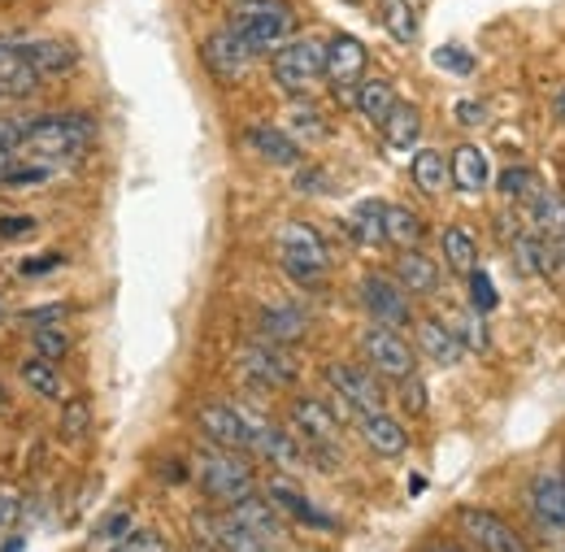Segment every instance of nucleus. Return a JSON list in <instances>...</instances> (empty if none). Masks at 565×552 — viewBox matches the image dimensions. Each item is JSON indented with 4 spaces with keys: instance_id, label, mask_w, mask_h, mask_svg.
Returning <instances> with one entry per match:
<instances>
[{
    "instance_id": "obj_1",
    "label": "nucleus",
    "mask_w": 565,
    "mask_h": 552,
    "mask_svg": "<svg viewBox=\"0 0 565 552\" xmlns=\"http://www.w3.org/2000/svg\"><path fill=\"white\" fill-rule=\"evenodd\" d=\"M96 139V118H87V114H44V118H31V127H26V139H22V157H31V161H53V166H62V161H74L87 144Z\"/></svg>"
},
{
    "instance_id": "obj_2",
    "label": "nucleus",
    "mask_w": 565,
    "mask_h": 552,
    "mask_svg": "<svg viewBox=\"0 0 565 552\" xmlns=\"http://www.w3.org/2000/svg\"><path fill=\"white\" fill-rule=\"evenodd\" d=\"M226 26L253 49V57H275L296 35V13L282 0H239L226 18Z\"/></svg>"
},
{
    "instance_id": "obj_3",
    "label": "nucleus",
    "mask_w": 565,
    "mask_h": 552,
    "mask_svg": "<svg viewBox=\"0 0 565 552\" xmlns=\"http://www.w3.org/2000/svg\"><path fill=\"white\" fill-rule=\"evenodd\" d=\"M196 484H201V491L210 496L213 505L231 509V505H239L244 496L257 491V475H253V466H248L239 453L210 444V448L196 457Z\"/></svg>"
},
{
    "instance_id": "obj_4",
    "label": "nucleus",
    "mask_w": 565,
    "mask_h": 552,
    "mask_svg": "<svg viewBox=\"0 0 565 552\" xmlns=\"http://www.w3.org/2000/svg\"><path fill=\"white\" fill-rule=\"evenodd\" d=\"M279 262L300 287H322V278L331 270V248L318 235V226L309 222H287L279 226Z\"/></svg>"
},
{
    "instance_id": "obj_5",
    "label": "nucleus",
    "mask_w": 565,
    "mask_h": 552,
    "mask_svg": "<svg viewBox=\"0 0 565 552\" xmlns=\"http://www.w3.org/2000/svg\"><path fill=\"white\" fill-rule=\"evenodd\" d=\"M4 53L26 62L40 78H66L78 70V44L66 35H0Z\"/></svg>"
},
{
    "instance_id": "obj_6",
    "label": "nucleus",
    "mask_w": 565,
    "mask_h": 552,
    "mask_svg": "<svg viewBox=\"0 0 565 552\" xmlns=\"http://www.w3.org/2000/svg\"><path fill=\"white\" fill-rule=\"evenodd\" d=\"M361 357H365V365L379 374V379H409L414 374V365H418V348H409V340L396 331V327H379V322H370L365 331H361Z\"/></svg>"
},
{
    "instance_id": "obj_7",
    "label": "nucleus",
    "mask_w": 565,
    "mask_h": 552,
    "mask_svg": "<svg viewBox=\"0 0 565 552\" xmlns=\"http://www.w3.org/2000/svg\"><path fill=\"white\" fill-rule=\"evenodd\" d=\"M270 74L282 92L291 96H305L313 83L327 78V66H322V44L318 40H287L279 53L270 57Z\"/></svg>"
},
{
    "instance_id": "obj_8",
    "label": "nucleus",
    "mask_w": 565,
    "mask_h": 552,
    "mask_svg": "<svg viewBox=\"0 0 565 552\" xmlns=\"http://www.w3.org/2000/svg\"><path fill=\"white\" fill-rule=\"evenodd\" d=\"M356 296H361V309L370 314V322H379V327H396V331H405V327L414 322L409 291H405L392 275H379V270L361 275Z\"/></svg>"
},
{
    "instance_id": "obj_9",
    "label": "nucleus",
    "mask_w": 565,
    "mask_h": 552,
    "mask_svg": "<svg viewBox=\"0 0 565 552\" xmlns=\"http://www.w3.org/2000/svg\"><path fill=\"white\" fill-rule=\"evenodd\" d=\"M322 66H327V83L335 87V96H344L353 105L356 83L365 78V66H370V49L356 35H349V31H335L322 44Z\"/></svg>"
},
{
    "instance_id": "obj_10",
    "label": "nucleus",
    "mask_w": 565,
    "mask_h": 552,
    "mask_svg": "<svg viewBox=\"0 0 565 552\" xmlns=\"http://www.w3.org/2000/svg\"><path fill=\"white\" fill-rule=\"evenodd\" d=\"M287 426L309 444V453H340V417L318 396H296L287 410Z\"/></svg>"
},
{
    "instance_id": "obj_11",
    "label": "nucleus",
    "mask_w": 565,
    "mask_h": 552,
    "mask_svg": "<svg viewBox=\"0 0 565 552\" xmlns=\"http://www.w3.org/2000/svg\"><path fill=\"white\" fill-rule=\"evenodd\" d=\"M327 383H331V392L344 401V410H353L356 417L383 410V401H387L379 374H374V370H361L356 361H331V365H327Z\"/></svg>"
},
{
    "instance_id": "obj_12",
    "label": "nucleus",
    "mask_w": 565,
    "mask_h": 552,
    "mask_svg": "<svg viewBox=\"0 0 565 552\" xmlns=\"http://www.w3.org/2000/svg\"><path fill=\"white\" fill-rule=\"evenodd\" d=\"M201 62L217 83H239L253 70V49L231 31V26H213L210 35L201 40Z\"/></svg>"
},
{
    "instance_id": "obj_13",
    "label": "nucleus",
    "mask_w": 565,
    "mask_h": 552,
    "mask_svg": "<svg viewBox=\"0 0 565 552\" xmlns=\"http://www.w3.org/2000/svg\"><path fill=\"white\" fill-rule=\"evenodd\" d=\"M239 370L253 388H291L296 383V357L287 352V344H270L257 340L239 352Z\"/></svg>"
},
{
    "instance_id": "obj_14",
    "label": "nucleus",
    "mask_w": 565,
    "mask_h": 552,
    "mask_svg": "<svg viewBox=\"0 0 565 552\" xmlns=\"http://www.w3.org/2000/svg\"><path fill=\"white\" fill-rule=\"evenodd\" d=\"M457 522H461V531L470 535V544L479 552H531V544L513 531V522H504L492 509L466 505V509H457Z\"/></svg>"
},
{
    "instance_id": "obj_15",
    "label": "nucleus",
    "mask_w": 565,
    "mask_h": 552,
    "mask_svg": "<svg viewBox=\"0 0 565 552\" xmlns=\"http://www.w3.org/2000/svg\"><path fill=\"white\" fill-rule=\"evenodd\" d=\"M196 426L201 435L217 444V448H231V453H248V410L244 405H231V401H210L196 410Z\"/></svg>"
},
{
    "instance_id": "obj_16",
    "label": "nucleus",
    "mask_w": 565,
    "mask_h": 552,
    "mask_svg": "<svg viewBox=\"0 0 565 552\" xmlns=\"http://www.w3.org/2000/svg\"><path fill=\"white\" fill-rule=\"evenodd\" d=\"M248 453L266 457L279 470H296L300 466V444L291 439V426H275L270 417L248 414Z\"/></svg>"
},
{
    "instance_id": "obj_17",
    "label": "nucleus",
    "mask_w": 565,
    "mask_h": 552,
    "mask_svg": "<svg viewBox=\"0 0 565 552\" xmlns=\"http://www.w3.org/2000/svg\"><path fill=\"white\" fill-rule=\"evenodd\" d=\"M196 535L213 552H270L266 540H257L248 527H239L231 513H196Z\"/></svg>"
},
{
    "instance_id": "obj_18",
    "label": "nucleus",
    "mask_w": 565,
    "mask_h": 552,
    "mask_svg": "<svg viewBox=\"0 0 565 552\" xmlns=\"http://www.w3.org/2000/svg\"><path fill=\"white\" fill-rule=\"evenodd\" d=\"M231 518L239 522V527H248L257 540H266L270 549L282 544V535H287V518H282V509L270 500V496H244L239 505H231Z\"/></svg>"
},
{
    "instance_id": "obj_19",
    "label": "nucleus",
    "mask_w": 565,
    "mask_h": 552,
    "mask_svg": "<svg viewBox=\"0 0 565 552\" xmlns=\"http://www.w3.org/2000/svg\"><path fill=\"white\" fill-rule=\"evenodd\" d=\"M356 426H361V439L370 444V453L374 457H405L409 453V431H405V422L396 414H387V410H374V414H361L356 417Z\"/></svg>"
},
{
    "instance_id": "obj_20",
    "label": "nucleus",
    "mask_w": 565,
    "mask_h": 552,
    "mask_svg": "<svg viewBox=\"0 0 565 552\" xmlns=\"http://www.w3.org/2000/svg\"><path fill=\"white\" fill-rule=\"evenodd\" d=\"M448 179H452V188H457V192H466V197L488 192V183H492L488 152H483L479 144H457V148H452V157H448Z\"/></svg>"
},
{
    "instance_id": "obj_21",
    "label": "nucleus",
    "mask_w": 565,
    "mask_h": 552,
    "mask_svg": "<svg viewBox=\"0 0 565 552\" xmlns=\"http://www.w3.org/2000/svg\"><path fill=\"white\" fill-rule=\"evenodd\" d=\"M531 509L544 522V531L565 535V475L557 470H540L531 484Z\"/></svg>"
},
{
    "instance_id": "obj_22",
    "label": "nucleus",
    "mask_w": 565,
    "mask_h": 552,
    "mask_svg": "<svg viewBox=\"0 0 565 552\" xmlns=\"http://www.w3.org/2000/svg\"><path fill=\"white\" fill-rule=\"evenodd\" d=\"M392 278L409 296H435L439 291V266L426 257L423 248H401L396 253V266H392Z\"/></svg>"
},
{
    "instance_id": "obj_23",
    "label": "nucleus",
    "mask_w": 565,
    "mask_h": 552,
    "mask_svg": "<svg viewBox=\"0 0 565 552\" xmlns=\"http://www.w3.org/2000/svg\"><path fill=\"white\" fill-rule=\"evenodd\" d=\"M257 331L270 344H296V340L309 336V314L296 309V305H266L257 314Z\"/></svg>"
},
{
    "instance_id": "obj_24",
    "label": "nucleus",
    "mask_w": 565,
    "mask_h": 552,
    "mask_svg": "<svg viewBox=\"0 0 565 552\" xmlns=\"http://www.w3.org/2000/svg\"><path fill=\"white\" fill-rule=\"evenodd\" d=\"M414 336H418V348H423V357H430L435 365H457L461 357H466V344H461V336L444 322V318H423L418 327H414Z\"/></svg>"
},
{
    "instance_id": "obj_25",
    "label": "nucleus",
    "mask_w": 565,
    "mask_h": 552,
    "mask_svg": "<svg viewBox=\"0 0 565 552\" xmlns=\"http://www.w3.org/2000/svg\"><path fill=\"white\" fill-rule=\"evenodd\" d=\"M244 144L262 157V161H270V166H300V144L279 131V127H270V123H257V127H248L244 131Z\"/></svg>"
},
{
    "instance_id": "obj_26",
    "label": "nucleus",
    "mask_w": 565,
    "mask_h": 552,
    "mask_svg": "<svg viewBox=\"0 0 565 552\" xmlns=\"http://www.w3.org/2000/svg\"><path fill=\"white\" fill-rule=\"evenodd\" d=\"M266 496L279 505L282 518H291V522H305V527H313V531H335V518H331V513H322L313 500H305V496H300L296 487L287 484V479H275Z\"/></svg>"
},
{
    "instance_id": "obj_27",
    "label": "nucleus",
    "mask_w": 565,
    "mask_h": 552,
    "mask_svg": "<svg viewBox=\"0 0 565 552\" xmlns=\"http://www.w3.org/2000/svg\"><path fill=\"white\" fill-rule=\"evenodd\" d=\"M396 87L387 83V78H361L356 83V96H353V109L370 123V127H383L387 123V114L396 109Z\"/></svg>"
},
{
    "instance_id": "obj_28",
    "label": "nucleus",
    "mask_w": 565,
    "mask_h": 552,
    "mask_svg": "<svg viewBox=\"0 0 565 552\" xmlns=\"http://www.w3.org/2000/svg\"><path fill=\"white\" fill-rule=\"evenodd\" d=\"M426 235V222L409 205H383V244L392 248H418Z\"/></svg>"
},
{
    "instance_id": "obj_29",
    "label": "nucleus",
    "mask_w": 565,
    "mask_h": 552,
    "mask_svg": "<svg viewBox=\"0 0 565 552\" xmlns=\"http://www.w3.org/2000/svg\"><path fill=\"white\" fill-rule=\"evenodd\" d=\"M18 379H22L35 396H44V401H62V396H66V374L57 370V361L26 357V361L18 365Z\"/></svg>"
},
{
    "instance_id": "obj_30",
    "label": "nucleus",
    "mask_w": 565,
    "mask_h": 552,
    "mask_svg": "<svg viewBox=\"0 0 565 552\" xmlns=\"http://www.w3.org/2000/svg\"><path fill=\"white\" fill-rule=\"evenodd\" d=\"M379 131H383V139H387V148H396V152L414 148V144L423 139V114H418V105L396 100V109L387 114V123H383Z\"/></svg>"
},
{
    "instance_id": "obj_31",
    "label": "nucleus",
    "mask_w": 565,
    "mask_h": 552,
    "mask_svg": "<svg viewBox=\"0 0 565 552\" xmlns=\"http://www.w3.org/2000/svg\"><path fill=\"white\" fill-rule=\"evenodd\" d=\"M439 248H444V266L452 275H470L479 266V244H475V235L466 226H444Z\"/></svg>"
},
{
    "instance_id": "obj_32",
    "label": "nucleus",
    "mask_w": 565,
    "mask_h": 552,
    "mask_svg": "<svg viewBox=\"0 0 565 552\" xmlns=\"http://www.w3.org/2000/svg\"><path fill=\"white\" fill-rule=\"evenodd\" d=\"M379 22L392 40L401 44H418V9L414 0H379Z\"/></svg>"
},
{
    "instance_id": "obj_33",
    "label": "nucleus",
    "mask_w": 565,
    "mask_h": 552,
    "mask_svg": "<svg viewBox=\"0 0 565 552\" xmlns=\"http://www.w3.org/2000/svg\"><path fill=\"white\" fill-rule=\"evenodd\" d=\"M409 174H414V183L423 188L426 197H439V192L452 183V179H448V161H444V152H435V148H418V152H414Z\"/></svg>"
},
{
    "instance_id": "obj_34",
    "label": "nucleus",
    "mask_w": 565,
    "mask_h": 552,
    "mask_svg": "<svg viewBox=\"0 0 565 552\" xmlns=\"http://www.w3.org/2000/svg\"><path fill=\"white\" fill-rule=\"evenodd\" d=\"M349 231H353L356 244L379 248L383 244V201H361L349 209Z\"/></svg>"
},
{
    "instance_id": "obj_35",
    "label": "nucleus",
    "mask_w": 565,
    "mask_h": 552,
    "mask_svg": "<svg viewBox=\"0 0 565 552\" xmlns=\"http://www.w3.org/2000/svg\"><path fill=\"white\" fill-rule=\"evenodd\" d=\"M40 74L26 66V62H18V57H0V96H31V92H40Z\"/></svg>"
},
{
    "instance_id": "obj_36",
    "label": "nucleus",
    "mask_w": 565,
    "mask_h": 552,
    "mask_svg": "<svg viewBox=\"0 0 565 552\" xmlns=\"http://www.w3.org/2000/svg\"><path fill=\"white\" fill-rule=\"evenodd\" d=\"M287 136L296 139H327L331 136V123L318 114V105L313 100H291V131Z\"/></svg>"
},
{
    "instance_id": "obj_37",
    "label": "nucleus",
    "mask_w": 565,
    "mask_h": 552,
    "mask_svg": "<svg viewBox=\"0 0 565 552\" xmlns=\"http://www.w3.org/2000/svg\"><path fill=\"white\" fill-rule=\"evenodd\" d=\"M87 431H92V405H87V401H66V405H62V417H57V435H62L66 444H83Z\"/></svg>"
},
{
    "instance_id": "obj_38",
    "label": "nucleus",
    "mask_w": 565,
    "mask_h": 552,
    "mask_svg": "<svg viewBox=\"0 0 565 552\" xmlns=\"http://www.w3.org/2000/svg\"><path fill=\"white\" fill-rule=\"evenodd\" d=\"M430 62H435L439 70H448V74H457V78H470L475 66H479L475 53H470L466 44H439V49L430 53Z\"/></svg>"
},
{
    "instance_id": "obj_39",
    "label": "nucleus",
    "mask_w": 565,
    "mask_h": 552,
    "mask_svg": "<svg viewBox=\"0 0 565 552\" xmlns=\"http://www.w3.org/2000/svg\"><path fill=\"white\" fill-rule=\"evenodd\" d=\"M31 348H35V357H44V361H62V357L71 352V336L62 331V322H57V327H35V331H31Z\"/></svg>"
},
{
    "instance_id": "obj_40",
    "label": "nucleus",
    "mask_w": 565,
    "mask_h": 552,
    "mask_svg": "<svg viewBox=\"0 0 565 552\" xmlns=\"http://www.w3.org/2000/svg\"><path fill=\"white\" fill-rule=\"evenodd\" d=\"M466 283H470V305H475V314H492L495 305H500V291H495V283H492V275H483L479 266L466 275Z\"/></svg>"
},
{
    "instance_id": "obj_41",
    "label": "nucleus",
    "mask_w": 565,
    "mask_h": 552,
    "mask_svg": "<svg viewBox=\"0 0 565 552\" xmlns=\"http://www.w3.org/2000/svg\"><path fill=\"white\" fill-rule=\"evenodd\" d=\"M531 183H535V174H531L526 166H504V170H500V179H495L500 197H509V201H522V197L531 192Z\"/></svg>"
},
{
    "instance_id": "obj_42",
    "label": "nucleus",
    "mask_w": 565,
    "mask_h": 552,
    "mask_svg": "<svg viewBox=\"0 0 565 552\" xmlns=\"http://www.w3.org/2000/svg\"><path fill=\"white\" fill-rule=\"evenodd\" d=\"M401 405H405V414H409V417L426 414V383L418 379V374L401 379Z\"/></svg>"
},
{
    "instance_id": "obj_43",
    "label": "nucleus",
    "mask_w": 565,
    "mask_h": 552,
    "mask_svg": "<svg viewBox=\"0 0 565 552\" xmlns=\"http://www.w3.org/2000/svg\"><path fill=\"white\" fill-rule=\"evenodd\" d=\"M461 336V344H466V352H488V327H483V314H466V327L457 331Z\"/></svg>"
},
{
    "instance_id": "obj_44",
    "label": "nucleus",
    "mask_w": 565,
    "mask_h": 552,
    "mask_svg": "<svg viewBox=\"0 0 565 552\" xmlns=\"http://www.w3.org/2000/svg\"><path fill=\"white\" fill-rule=\"evenodd\" d=\"M26 127H31V118H18V114H0V148H22V139H26Z\"/></svg>"
},
{
    "instance_id": "obj_45",
    "label": "nucleus",
    "mask_w": 565,
    "mask_h": 552,
    "mask_svg": "<svg viewBox=\"0 0 565 552\" xmlns=\"http://www.w3.org/2000/svg\"><path fill=\"white\" fill-rule=\"evenodd\" d=\"M452 118H457L461 127H470V131H475V127H483V123H488V105H483V100H457Z\"/></svg>"
},
{
    "instance_id": "obj_46",
    "label": "nucleus",
    "mask_w": 565,
    "mask_h": 552,
    "mask_svg": "<svg viewBox=\"0 0 565 552\" xmlns=\"http://www.w3.org/2000/svg\"><path fill=\"white\" fill-rule=\"evenodd\" d=\"M66 314H71V305H40V309H26L22 322H31V327H57Z\"/></svg>"
},
{
    "instance_id": "obj_47",
    "label": "nucleus",
    "mask_w": 565,
    "mask_h": 552,
    "mask_svg": "<svg viewBox=\"0 0 565 552\" xmlns=\"http://www.w3.org/2000/svg\"><path fill=\"white\" fill-rule=\"evenodd\" d=\"M114 552H166V544H161L157 531H131Z\"/></svg>"
},
{
    "instance_id": "obj_48",
    "label": "nucleus",
    "mask_w": 565,
    "mask_h": 552,
    "mask_svg": "<svg viewBox=\"0 0 565 552\" xmlns=\"http://www.w3.org/2000/svg\"><path fill=\"white\" fill-rule=\"evenodd\" d=\"M18 513H22V496H18L13 487H0V531H4V527H13V522H18Z\"/></svg>"
},
{
    "instance_id": "obj_49",
    "label": "nucleus",
    "mask_w": 565,
    "mask_h": 552,
    "mask_svg": "<svg viewBox=\"0 0 565 552\" xmlns=\"http://www.w3.org/2000/svg\"><path fill=\"white\" fill-rule=\"evenodd\" d=\"M291 183H296V192H327V188H331V183L322 179V170H318V166H305Z\"/></svg>"
},
{
    "instance_id": "obj_50",
    "label": "nucleus",
    "mask_w": 565,
    "mask_h": 552,
    "mask_svg": "<svg viewBox=\"0 0 565 552\" xmlns=\"http://www.w3.org/2000/svg\"><path fill=\"white\" fill-rule=\"evenodd\" d=\"M35 222L31 217H0V235H26Z\"/></svg>"
},
{
    "instance_id": "obj_51",
    "label": "nucleus",
    "mask_w": 565,
    "mask_h": 552,
    "mask_svg": "<svg viewBox=\"0 0 565 552\" xmlns=\"http://www.w3.org/2000/svg\"><path fill=\"white\" fill-rule=\"evenodd\" d=\"M53 266H57V257H31V262H22V275H44Z\"/></svg>"
},
{
    "instance_id": "obj_52",
    "label": "nucleus",
    "mask_w": 565,
    "mask_h": 552,
    "mask_svg": "<svg viewBox=\"0 0 565 552\" xmlns=\"http://www.w3.org/2000/svg\"><path fill=\"white\" fill-rule=\"evenodd\" d=\"M105 535H131V518L127 513H114L109 527H105Z\"/></svg>"
},
{
    "instance_id": "obj_53",
    "label": "nucleus",
    "mask_w": 565,
    "mask_h": 552,
    "mask_svg": "<svg viewBox=\"0 0 565 552\" xmlns=\"http://www.w3.org/2000/svg\"><path fill=\"white\" fill-rule=\"evenodd\" d=\"M13 161H18V152H13V148H0V188H9V170H13Z\"/></svg>"
},
{
    "instance_id": "obj_54",
    "label": "nucleus",
    "mask_w": 565,
    "mask_h": 552,
    "mask_svg": "<svg viewBox=\"0 0 565 552\" xmlns=\"http://www.w3.org/2000/svg\"><path fill=\"white\" fill-rule=\"evenodd\" d=\"M553 114H557V123H565V87L553 96Z\"/></svg>"
},
{
    "instance_id": "obj_55",
    "label": "nucleus",
    "mask_w": 565,
    "mask_h": 552,
    "mask_svg": "<svg viewBox=\"0 0 565 552\" xmlns=\"http://www.w3.org/2000/svg\"><path fill=\"white\" fill-rule=\"evenodd\" d=\"M426 552H461V549H452V544H430Z\"/></svg>"
},
{
    "instance_id": "obj_56",
    "label": "nucleus",
    "mask_w": 565,
    "mask_h": 552,
    "mask_svg": "<svg viewBox=\"0 0 565 552\" xmlns=\"http://www.w3.org/2000/svg\"><path fill=\"white\" fill-rule=\"evenodd\" d=\"M4 552H22V540H9V544H4Z\"/></svg>"
},
{
    "instance_id": "obj_57",
    "label": "nucleus",
    "mask_w": 565,
    "mask_h": 552,
    "mask_svg": "<svg viewBox=\"0 0 565 552\" xmlns=\"http://www.w3.org/2000/svg\"><path fill=\"white\" fill-rule=\"evenodd\" d=\"M0 322H4V305H0Z\"/></svg>"
},
{
    "instance_id": "obj_58",
    "label": "nucleus",
    "mask_w": 565,
    "mask_h": 552,
    "mask_svg": "<svg viewBox=\"0 0 565 552\" xmlns=\"http://www.w3.org/2000/svg\"><path fill=\"white\" fill-rule=\"evenodd\" d=\"M192 552H213V549H192Z\"/></svg>"
},
{
    "instance_id": "obj_59",
    "label": "nucleus",
    "mask_w": 565,
    "mask_h": 552,
    "mask_svg": "<svg viewBox=\"0 0 565 552\" xmlns=\"http://www.w3.org/2000/svg\"><path fill=\"white\" fill-rule=\"evenodd\" d=\"M0 405H4V396H0Z\"/></svg>"
}]
</instances>
